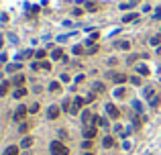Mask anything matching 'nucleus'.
<instances>
[{"mask_svg":"<svg viewBox=\"0 0 161 155\" xmlns=\"http://www.w3.org/2000/svg\"><path fill=\"white\" fill-rule=\"evenodd\" d=\"M49 149H51V155H70L67 145H63L61 141H53V143L49 145Z\"/></svg>","mask_w":161,"mask_h":155,"instance_id":"1","label":"nucleus"},{"mask_svg":"<svg viewBox=\"0 0 161 155\" xmlns=\"http://www.w3.org/2000/svg\"><path fill=\"white\" fill-rule=\"evenodd\" d=\"M82 120H84V124H86V127H92V122H94L96 118H94V114H92L90 110H84V114H82Z\"/></svg>","mask_w":161,"mask_h":155,"instance_id":"2","label":"nucleus"},{"mask_svg":"<svg viewBox=\"0 0 161 155\" xmlns=\"http://www.w3.org/2000/svg\"><path fill=\"white\" fill-rule=\"evenodd\" d=\"M106 112H108V116H112V118H118L121 116V110L114 104H106Z\"/></svg>","mask_w":161,"mask_h":155,"instance_id":"3","label":"nucleus"},{"mask_svg":"<svg viewBox=\"0 0 161 155\" xmlns=\"http://www.w3.org/2000/svg\"><path fill=\"white\" fill-rule=\"evenodd\" d=\"M94 137H96V127H94V124H92V127H86V129H84V139H90V141H92Z\"/></svg>","mask_w":161,"mask_h":155,"instance_id":"4","label":"nucleus"},{"mask_svg":"<svg viewBox=\"0 0 161 155\" xmlns=\"http://www.w3.org/2000/svg\"><path fill=\"white\" fill-rule=\"evenodd\" d=\"M25 116H27V108L25 106H18L14 110V120H25Z\"/></svg>","mask_w":161,"mask_h":155,"instance_id":"5","label":"nucleus"},{"mask_svg":"<svg viewBox=\"0 0 161 155\" xmlns=\"http://www.w3.org/2000/svg\"><path fill=\"white\" fill-rule=\"evenodd\" d=\"M25 80H27V78L23 76V74H18V76L12 78V84H14L16 88H23V86H25Z\"/></svg>","mask_w":161,"mask_h":155,"instance_id":"6","label":"nucleus"},{"mask_svg":"<svg viewBox=\"0 0 161 155\" xmlns=\"http://www.w3.org/2000/svg\"><path fill=\"white\" fill-rule=\"evenodd\" d=\"M47 116H49L51 120H55V118L59 116V108H57V106H49V108H47Z\"/></svg>","mask_w":161,"mask_h":155,"instance_id":"7","label":"nucleus"},{"mask_svg":"<svg viewBox=\"0 0 161 155\" xmlns=\"http://www.w3.org/2000/svg\"><path fill=\"white\" fill-rule=\"evenodd\" d=\"M112 82H114V84H124V82H126V80H128V78L124 76V74H112Z\"/></svg>","mask_w":161,"mask_h":155,"instance_id":"8","label":"nucleus"},{"mask_svg":"<svg viewBox=\"0 0 161 155\" xmlns=\"http://www.w3.org/2000/svg\"><path fill=\"white\" fill-rule=\"evenodd\" d=\"M31 145H33V137H25V139L21 141V147H23V149H29Z\"/></svg>","mask_w":161,"mask_h":155,"instance_id":"9","label":"nucleus"},{"mask_svg":"<svg viewBox=\"0 0 161 155\" xmlns=\"http://www.w3.org/2000/svg\"><path fill=\"white\" fill-rule=\"evenodd\" d=\"M102 145H104L106 149H110V147H114V139H112V137H104V141H102Z\"/></svg>","mask_w":161,"mask_h":155,"instance_id":"10","label":"nucleus"},{"mask_svg":"<svg viewBox=\"0 0 161 155\" xmlns=\"http://www.w3.org/2000/svg\"><path fill=\"white\" fill-rule=\"evenodd\" d=\"M4 155H18V147H16V145H10V147H6Z\"/></svg>","mask_w":161,"mask_h":155,"instance_id":"11","label":"nucleus"},{"mask_svg":"<svg viewBox=\"0 0 161 155\" xmlns=\"http://www.w3.org/2000/svg\"><path fill=\"white\" fill-rule=\"evenodd\" d=\"M8 86H10V82H8V80H6V82H2V84H0V96H4V94H6V92H8Z\"/></svg>","mask_w":161,"mask_h":155,"instance_id":"12","label":"nucleus"},{"mask_svg":"<svg viewBox=\"0 0 161 155\" xmlns=\"http://www.w3.org/2000/svg\"><path fill=\"white\" fill-rule=\"evenodd\" d=\"M25 94H27V90H25V88H16V90H14V98H16V100H18V98H23Z\"/></svg>","mask_w":161,"mask_h":155,"instance_id":"13","label":"nucleus"},{"mask_svg":"<svg viewBox=\"0 0 161 155\" xmlns=\"http://www.w3.org/2000/svg\"><path fill=\"white\" fill-rule=\"evenodd\" d=\"M116 47L122 49V51H126V49H131V43L128 41H121V43H116Z\"/></svg>","mask_w":161,"mask_h":155,"instance_id":"14","label":"nucleus"},{"mask_svg":"<svg viewBox=\"0 0 161 155\" xmlns=\"http://www.w3.org/2000/svg\"><path fill=\"white\" fill-rule=\"evenodd\" d=\"M51 57H53V59H61V57H63V51H61V49L57 47V49H55V51L51 53Z\"/></svg>","mask_w":161,"mask_h":155,"instance_id":"15","label":"nucleus"},{"mask_svg":"<svg viewBox=\"0 0 161 155\" xmlns=\"http://www.w3.org/2000/svg\"><path fill=\"white\" fill-rule=\"evenodd\" d=\"M137 72L143 74V76H149V68L147 65H137Z\"/></svg>","mask_w":161,"mask_h":155,"instance_id":"16","label":"nucleus"},{"mask_svg":"<svg viewBox=\"0 0 161 155\" xmlns=\"http://www.w3.org/2000/svg\"><path fill=\"white\" fill-rule=\"evenodd\" d=\"M137 16H139V14H135V12H133V14H126V16H122V21H124V23H131V21H137Z\"/></svg>","mask_w":161,"mask_h":155,"instance_id":"17","label":"nucleus"},{"mask_svg":"<svg viewBox=\"0 0 161 155\" xmlns=\"http://www.w3.org/2000/svg\"><path fill=\"white\" fill-rule=\"evenodd\" d=\"M94 92H104V84L102 82H96L94 84Z\"/></svg>","mask_w":161,"mask_h":155,"instance_id":"18","label":"nucleus"},{"mask_svg":"<svg viewBox=\"0 0 161 155\" xmlns=\"http://www.w3.org/2000/svg\"><path fill=\"white\" fill-rule=\"evenodd\" d=\"M96 124H98V127H108V120H106V118H100V116H98V118H96Z\"/></svg>","mask_w":161,"mask_h":155,"instance_id":"19","label":"nucleus"},{"mask_svg":"<svg viewBox=\"0 0 161 155\" xmlns=\"http://www.w3.org/2000/svg\"><path fill=\"white\" fill-rule=\"evenodd\" d=\"M82 149H86V151H90V149H92V141H90V139H86V141L82 143Z\"/></svg>","mask_w":161,"mask_h":155,"instance_id":"20","label":"nucleus"},{"mask_svg":"<svg viewBox=\"0 0 161 155\" xmlns=\"http://www.w3.org/2000/svg\"><path fill=\"white\" fill-rule=\"evenodd\" d=\"M49 90H51V92H59V84H57V82H51V84H49Z\"/></svg>","mask_w":161,"mask_h":155,"instance_id":"21","label":"nucleus"},{"mask_svg":"<svg viewBox=\"0 0 161 155\" xmlns=\"http://www.w3.org/2000/svg\"><path fill=\"white\" fill-rule=\"evenodd\" d=\"M21 65L23 63H12V65H8V72H16V70H21Z\"/></svg>","mask_w":161,"mask_h":155,"instance_id":"22","label":"nucleus"},{"mask_svg":"<svg viewBox=\"0 0 161 155\" xmlns=\"http://www.w3.org/2000/svg\"><path fill=\"white\" fill-rule=\"evenodd\" d=\"M114 96H116V98H124V90H122V88H118V90L114 92Z\"/></svg>","mask_w":161,"mask_h":155,"instance_id":"23","label":"nucleus"},{"mask_svg":"<svg viewBox=\"0 0 161 155\" xmlns=\"http://www.w3.org/2000/svg\"><path fill=\"white\" fill-rule=\"evenodd\" d=\"M41 70H47V72H49V70H51V63H49V61H43V63H41Z\"/></svg>","mask_w":161,"mask_h":155,"instance_id":"24","label":"nucleus"},{"mask_svg":"<svg viewBox=\"0 0 161 155\" xmlns=\"http://www.w3.org/2000/svg\"><path fill=\"white\" fill-rule=\"evenodd\" d=\"M88 10H98V4H96V2H90V4H88Z\"/></svg>","mask_w":161,"mask_h":155,"instance_id":"25","label":"nucleus"},{"mask_svg":"<svg viewBox=\"0 0 161 155\" xmlns=\"http://www.w3.org/2000/svg\"><path fill=\"white\" fill-rule=\"evenodd\" d=\"M18 131H21V133H23V135H25V133H27V131H29V124H27V122H25V124H21V129H18Z\"/></svg>","mask_w":161,"mask_h":155,"instance_id":"26","label":"nucleus"},{"mask_svg":"<svg viewBox=\"0 0 161 155\" xmlns=\"http://www.w3.org/2000/svg\"><path fill=\"white\" fill-rule=\"evenodd\" d=\"M161 37H151V45H159Z\"/></svg>","mask_w":161,"mask_h":155,"instance_id":"27","label":"nucleus"},{"mask_svg":"<svg viewBox=\"0 0 161 155\" xmlns=\"http://www.w3.org/2000/svg\"><path fill=\"white\" fill-rule=\"evenodd\" d=\"M29 110H31V112H37V110H39V104H37V102H35V104H33V106H31V108H29Z\"/></svg>","mask_w":161,"mask_h":155,"instance_id":"28","label":"nucleus"},{"mask_svg":"<svg viewBox=\"0 0 161 155\" xmlns=\"http://www.w3.org/2000/svg\"><path fill=\"white\" fill-rule=\"evenodd\" d=\"M82 51H84V49H82V47H80V45H78V47H74V53H76V55H80V53H82Z\"/></svg>","mask_w":161,"mask_h":155,"instance_id":"29","label":"nucleus"},{"mask_svg":"<svg viewBox=\"0 0 161 155\" xmlns=\"http://www.w3.org/2000/svg\"><path fill=\"white\" fill-rule=\"evenodd\" d=\"M35 55H37V57H39V59H41V57H45V51H43V49H39V51H37Z\"/></svg>","mask_w":161,"mask_h":155,"instance_id":"30","label":"nucleus"},{"mask_svg":"<svg viewBox=\"0 0 161 155\" xmlns=\"http://www.w3.org/2000/svg\"><path fill=\"white\" fill-rule=\"evenodd\" d=\"M100 37V35H98V33H94V35H92V37H90V43H94V41H96V39Z\"/></svg>","mask_w":161,"mask_h":155,"instance_id":"31","label":"nucleus"},{"mask_svg":"<svg viewBox=\"0 0 161 155\" xmlns=\"http://www.w3.org/2000/svg\"><path fill=\"white\" fill-rule=\"evenodd\" d=\"M155 16H157V18H161V6L157 8V14H155Z\"/></svg>","mask_w":161,"mask_h":155,"instance_id":"32","label":"nucleus"},{"mask_svg":"<svg viewBox=\"0 0 161 155\" xmlns=\"http://www.w3.org/2000/svg\"><path fill=\"white\" fill-rule=\"evenodd\" d=\"M157 53H159V55H161V45H159V49H157Z\"/></svg>","mask_w":161,"mask_h":155,"instance_id":"33","label":"nucleus"},{"mask_svg":"<svg viewBox=\"0 0 161 155\" xmlns=\"http://www.w3.org/2000/svg\"><path fill=\"white\" fill-rule=\"evenodd\" d=\"M84 155H92V153H90V151H86V153H84Z\"/></svg>","mask_w":161,"mask_h":155,"instance_id":"34","label":"nucleus"}]
</instances>
